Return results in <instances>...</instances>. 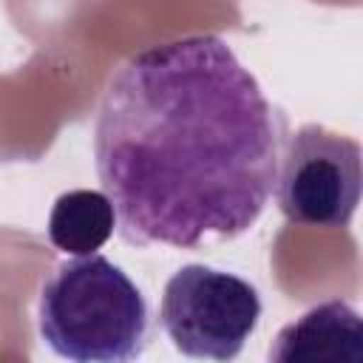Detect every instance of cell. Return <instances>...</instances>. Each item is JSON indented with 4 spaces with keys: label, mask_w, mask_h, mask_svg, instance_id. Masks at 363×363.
I'll return each mask as SVG.
<instances>
[{
    "label": "cell",
    "mask_w": 363,
    "mask_h": 363,
    "mask_svg": "<svg viewBox=\"0 0 363 363\" xmlns=\"http://www.w3.org/2000/svg\"><path fill=\"white\" fill-rule=\"evenodd\" d=\"M281 145L284 116L216 34L128 57L94 128L96 176L136 247L247 233L275 190Z\"/></svg>",
    "instance_id": "6da1fadb"
},
{
    "label": "cell",
    "mask_w": 363,
    "mask_h": 363,
    "mask_svg": "<svg viewBox=\"0 0 363 363\" xmlns=\"http://www.w3.org/2000/svg\"><path fill=\"white\" fill-rule=\"evenodd\" d=\"M116 227V210L105 190H68L62 193L48 216V241L65 255L96 252Z\"/></svg>",
    "instance_id": "8992f818"
},
{
    "label": "cell",
    "mask_w": 363,
    "mask_h": 363,
    "mask_svg": "<svg viewBox=\"0 0 363 363\" xmlns=\"http://www.w3.org/2000/svg\"><path fill=\"white\" fill-rule=\"evenodd\" d=\"M269 360L278 363H360L363 360V323L357 309L346 301H326L286 323Z\"/></svg>",
    "instance_id": "5b68a950"
},
{
    "label": "cell",
    "mask_w": 363,
    "mask_h": 363,
    "mask_svg": "<svg viewBox=\"0 0 363 363\" xmlns=\"http://www.w3.org/2000/svg\"><path fill=\"white\" fill-rule=\"evenodd\" d=\"M159 320L184 357L233 360L261 320V298L250 281L233 272L187 264L164 284Z\"/></svg>",
    "instance_id": "3957f363"
},
{
    "label": "cell",
    "mask_w": 363,
    "mask_h": 363,
    "mask_svg": "<svg viewBox=\"0 0 363 363\" xmlns=\"http://www.w3.org/2000/svg\"><path fill=\"white\" fill-rule=\"evenodd\" d=\"M37 326L48 349L77 363H128L147 346V301L105 255H77L43 284Z\"/></svg>",
    "instance_id": "7a4b0ae2"
},
{
    "label": "cell",
    "mask_w": 363,
    "mask_h": 363,
    "mask_svg": "<svg viewBox=\"0 0 363 363\" xmlns=\"http://www.w3.org/2000/svg\"><path fill=\"white\" fill-rule=\"evenodd\" d=\"M360 145L323 125H301L286 136L275 196L284 218L301 227L340 230L360 201Z\"/></svg>",
    "instance_id": "277c9868"
}]
</instances>
